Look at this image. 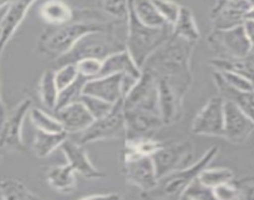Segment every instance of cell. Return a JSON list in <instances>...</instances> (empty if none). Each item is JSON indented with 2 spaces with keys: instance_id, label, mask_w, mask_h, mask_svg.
Returning a JSON list of instances; mask_svg holds the SVG:
<instances>
[{
  "instance_id": "6da1fadb",
  "label": "cell",
  "mask_w": 254,
  "mask_h": 200,
  "mask_svg": "<svg viewBox=\"0 0 254 200\" xmlns=\"http://www.w3.org/2000/svg\"><path fill=\"white\" fill-rule=\"evenodd\" d=\"M194 48L196 43L171 35L148 57L142 70H147L157 78H168L192 84L190 60Z\"/></svg>"
},
{
  "instance_id": "7a4b0ae2",
  "label": "cell",
  "mask_w": 254,
  "mask_h": 200,
  "mask_svg": "<svg viewBox=\"0 0 254 200\" xmlns=\"http://www.w3.org/2000/svg\"><path fill=\"white\" fill-rule=\"evenodd\" d=\"M114 30V23L96 19H74L65 25L54 26L46 30L39 39L38 50L40 54L53 60L65 57L72 50L77 41L94 31Z\"/></svg>"
},
{
  "instance_id": "3957f363",
  "label": "cell",
  "mask_w": 254,
  "mask_h": 200,
  "mask_svg": "<svg viewBox=\"0 0 254 200\" xmlns=\"http://www.w3.org/2000/svg\"><path fill=\"white\" fill-rule=\"evenodd\" d=\"M126 24L127 34L125 40L126 50L130 53L136 64L142 69L148 57L172 35V30L171 26L150 28L141 23L131 10Z\"/></svg>"
},
{
  "instance_id": "277c9868",
  "label": "cell",
  "mask_w": 254,
  "mask_h": 200,
  "mask_svg": "<svg viewBox=\"0 0 254 200\" xmlns=\"http://www.w3.org/2000/svg\"><path fill=\"white\" fill-rule=\"evenodd\" d=\"M219 148L218 146H212L207 152L203 153L198 160H194L193 163L183 169L176 170L166 177L161 178L158 180V184L152 192L147 193L146 197L151 198H177L180 199L182 193L185 192L186 188L193 182L194 179L199 177L202 170L209 167L212 160L218 155Z\"/></svg>"
},
{
  "instance_id": "5b68a950",
  "label": "cell",
  "mask_w": 254,
  "mask_h": 200,
  "mask_svg": "<svg viewBox=\"0 0 254 200\" xmlns=\"http://www.w3.org/2000/svg\"><path fill=\"white\" fill-rule=\"evenodd\" d=\"M124 49H126L125 41L115 35L114 30L94 31L80 39L69 54L56 60V65L59 67L66 63H76L82 58H97L104 60L112 53Z\"/></svg>"
},
{
  "instance_id": "8992f818",
  "label": "cell",
  "mask_w": 254,
  "mask_h": 200,
  "mask_svg": "<svg viewBox=\"0 0 254 200\" xmlns=\"http://www.w3.org/2000/svg\"><path fill=\"white\" fill-rule=\"evenodd\" d=\"M158 79V110L163 125H172L183 115V100L190 90V83L181 80L157 78Z\"/></svg>"
},
{
  "instance_id": "52a82bcc",
  "label": "cell",
  "mask_w": 254,
  "mask_h": 200,
  "mask_svg": "<svg viewBox=\"0 0 254 200\" xmlns=\"http://www.w3.org/2000/svg\"><path fill=\"white\" fill-rule=\"evenodd\" d=\"M216 58H244L252 54L251 41L244 24L231 29H213L207 39Z\"/></svg>"
},
{
  "instance_id": "ba28073f",
  "label": "cell",
  "mask_w": 254,
  "mask_h": 200,
  "mask_svg": "<svg viewBox=\"0 0 254 200\" xmlns=\"http://www.w3.org/2000/svg\"><path fill=\"white\" fill-rule=\"evenodd\" d=\"M125 134V109L124 99L114 104L110 113L95 119L91 125L80 133L79 143L82 145L94 143V141L112 140Z\"/></svg>"
},
{
  "instance_id": "9c48e42d",
  "label": "cell",
  "mask_w": 254,
  "mask_h": 200,
  "mask_svg": "<svg viewBox=\"0 0 254 200\" xmlns=\"http://www.w3.org/2000/svg\"><path fill=\"white\" fill-rule=\"evenodd\" d=\"M31 106V100L24 99L0 120V150L11 153H21L25 150L23 125Z\"/></svg>"
},
{
  "instance_id": "30bf717a",
  "label": "cell",
  "mask_w": 254,
  "mask_h": 200,
  "mask_svg": "<svg viewBox=\"0 0 254 200\" xmlns=\"http://www.w3.org/2000/svg\"><path fill=\"white\" fill-rule=\"evenodd\" d=\"M193 150V145L190 141L163 143L162 146L151 157L158 179L192 164Z\"/></svg>"
},
{
  "instance_id": "8fae6325",
  "label": "cell",
  "mask_w": 254,
  "mask_h": 200,
  "mask_svg": "<svg viewBox=\"0 0 254 200\" xmlns=\"http://www.w3.org/2000/svg\"><path fill=\"white\" fill-rule=\"evenodd\" d=\"M125 179L132 187L145 194L152 192L158 184L155 164L151 157L146 155H124Z\"/></svg>"
},
{
  "instance_id": "7c38bea8",
  "label": "cell",
  "mask_w": 254,
  "mask_h": 200,
  "mask_svg": "<svg viewBox=\"0 0 254 200\" xmlns=\"http://www.w3.org/2000/svg\"><path fill=\"white\" fill-rule=\"evenodd\" d=\"M224 99L214 95L203 105L192 121V133L196 135L223 138Z\"/></svg>"
},
{
  "instance_id": "4fadbf2b",
  "label": "cell",
  "mask_w": 254,
  "mask_h": 200,
  "mask_svg": "<svg viewBox=\"0 0 254 200\" xmlns=\"http://www.w3.org/2000/svg\"><path fill=\"white\" fill-rule=\"evenodd\" d=\"M158 79L147 70H142V75L131 92L124 98L125 109H147L158 111Z\"/></svg>"
},
{
  "instance_id": "5bb4252c",
  "label": "cell",
  "mask_w": 254,
  "mask_h": 200,
  "mask_svg": "<svg viewBox=\"0 0 254 200\" xmlns=\"http://www.w3.org/2000/svg\"><path fill=\"white\" fill-rule=\"evenodd\" d=\"M162 126L165 125L158 111L147 109H125L126 139L155 136Z\"/></svg>"
},
{
  "instance_id": "9a60e30c",
  "label": "cell",
  "mask_w": 254,
  "mask_h": 200,
  "mask_svg": "<svg viewBox=\"0 0 254 200\" xmlns=\"http://www.w3.org/2000/svg\"><path fill=\"white\" fill-rule=\"evenodd\" d=\"M254 133V123L231 100L224 99L223 138L229 143L241 145Z\"/></svg>"
},
{
  "instance_id": "2e32d148",
  "label": "cell",
  "mask_w": 254,
  "mask_h": 200,
  "mask_svg": "<svg viewBox=\"0 0 254 200\" xmlns=\"http://www.w3.org/2000/svg\"><path fill=\"white\" fill-rule=\"evenodd\" d=\"M60 149L65 159H66V163L75 170L76 174L81 175L86 180H100L106 177L104 172L97 169L92 164L84 145L80 144L79 141L70 140L67 138L64 141Z\"/></svg>"
},
{
  "instance_id": "e0dca14e",
  "label": "cell",
  "mask_w": 254,
  "mask_h": 200,
  "mask_svg": "<svg viewBox=\"0 0 254 200\" xmlns=\"http://www.w3.org/2000/svg\"><path fill=\"white\" fill-rule=\"evenodd\" d=\"M36 1L38 0H13L6 6L5 13L0 20V58Z\"/></svg>"
},
{
  "instance_id": "ac0fdd59",
  "label": "cell",
  "mask_w": 254,
  "mask_h": 200,
  "mask_svg": "<svg viewBox=\"0 0 254 200\" xmlns=\"http://www.w3.org/2000/svg\"><path fill=\"white\" fill-rule=\"evenodd\" d=\"M252 6L247 0H226L217 3L211 14L213 29H231L244 24Z\"/></svg>"
},
{
  "instance_id": "d6986e66",
  "label": "cell",
  "mask_w": 254,
  "mask_h": 200,
  "mask_svg": "<svg viewBox=\"0 0 254 200\" xmlns=\"http://www.w3.org/2000/svg\"><path fill=\"white\" fill-rule=\"evenodd\" d=\"M56 118L67 134H80L86 130L95 120L81 100L55 110Z\"/></svg>"
},
{
  "instance_id": "ffe728a7",
  "label": "cell",
  "mask_w": 254,
  "mask_h": 200,
  "mask_svg": "<svg viewBox=\"0 0 254 200\" xmlns=\"http://www.w3.org/2000/svg\"><path fill=\"white\" fill-rule=\"evenodd\" d=\"M122 74L104 75L94 79H87L82 89V94L91 95V97L100 98L109 103L115 104L122 98L121 90Z\"/></svg>"
},
{
  "instance_id": "44dd1931",
  "label": "cell",
  "mask_w": 254,
  "mask_h": 200,
  "mask_svg": "<svg viewBox=\"0 0 254 200\" xmlns=\"http://www.w3.org/2000/svg\"><path fill=\"white\" fill-rule=\"evenodd\" d=\"M115 74H127L133 75L136 78H141L142 69L138 67L127 52L126 49L120 50V52L112 53L109 57L102 60V69L100 77L104 75H115Z\"/></svg>"
},
{
  "instance_id": "7402d4cb",
  "label": "cell",
  "mask_w": 254,
  "mask_h": 200,
  "mask_svg": "<svg viewBox=\"0 0 254 200\" xmlns=\"http://www.w3.org/2000/svg\"><path fill=\"white\" fill-rule=\"evenodd\" d=\"M213 80L217 89H218V94L223 99L233 101L254 123V90L239 92V90L233 89V88L228 87L216 72L213 73Z\"/></svg>"
},
{
  "instance_id": "603a6c76",
  "label": "cell",
  "mask_w": 254,
  "mask_h": 200,
  "mask_svg": "<svg viewBox=\"0 0 254 200\" xmlns=\"http://www.w3.org/2000/svg\"><path fill=\"white\" fill-rule=\"evenodd\" d=\"M41 20L51 26H60L75 19V10L63 0H48L39 9Z\"/></svg>"
},
{
  "instance_id": "cb8c5ba5",
  "label": "cell",
  "mask_w": 254,
  "mask_h": 200,
  "mask_svg": "<svg viewBox=\"0 0 254 200\" xmlns=\"http://www.w3.org/2000/svg\"><path fill=\"white\" fill-rule=\"evenodd\" d=\"M46 182L51 189L63 194L72 193L77 187L76 173L67 163L49 168L46 173Z\"/></svg>"
},
{
  "instance_id": "d4e9b609",
  "label": "cell",
  "mask_w": 254,
  "mask_h": 200,
  "mask_svg": "<svg viewBox=\"0 0 254 200\" xmlns=\"http://www.w3.org/2000/svg\"><path fill=\"white\" fill-rule=\"evenodd\" d=\"M171 30H172V35L185 39L190 43L197 44V41L201 39V31L196 23L193 11L188 6H181L177 20L171 26Z\"/></svg>"
},
{
  "instance_id": "484cf974",
  "label": "cell",
  "mask_w": 254,
  "mask_h": 200,
  "mask_svg": "<svg viewBox=\"0 0 254 200\" xmlns=\"http://www.w3.org/2000/svg\"><path fill=\"white\" fill-rule=\"evenodd\" d=\"M211 67L216 72H223V70H229V72L238 73L243 75L247 79L251 80L254 85V55L251 54L244 58H213L209 62Z\"/></svg>"
},
{
  "instance_id": "4316f807",
  "label": "cell",
  "mask_w": 254,
  "mask_h": 200,
  "mask_svg": "<svg viewBox=\"0 0 254 200\" xmlns=\"http://www.w3.org/2000/svg\"><path fill=\"white\" fill-rule=\"evenodd\" d=\"M69 134L66 131H59V133H49V131L36 130L34 136L33 150L34 155L38 158H46L53 154L58 148H61L63 143L67 139Z\"/></svg>"
},
{
  "instance_id": "83f0119b",
  "label": "cell",
  "mask_w": 254,
  "mask_h": 200,
  "mask_svg": "<svg viewBox=\"0 0 254 200\" xmlns=\"http://www.w3.org/2000/svg\"><path fill=\"white\" fill-rule=\"evenodd\" d=\"M128 5H130V10L132 11L133 15L145 25L150 26V28L170 26L158 14L152 0H128Z\"/></svg>"
},
{
  "instance_id": "f1b7e54d",
  "label": "cell",
  "mask_w": 254,
  "mask_h": 200,
  "mask_svg": "<svg viewBox=\"0 0 254 200\" xmlns=\"http://www.w3.org/2000/svg\"><path fill=\"white\" fill-rule=\"evenodd\" d=\"M39 98L49 110H55L58 103L59 89L55 82V69H46L41 75L38 85Z\"/></svg>"
},
{
  "instance_id": "f546056e",
  "label": "cell",
  "mask_w": 254,
  "mask_h": 200,
  "mask_svg": "<svg viewBox=\"0 0 254 200\" xmlns=\"http://www.w3.org/2000/svg\"><path fill=\"white\" fill-rule=\"evenodd\" d=\"M39 195L18 179L0 180V200H35Z\"/></svg>"
},
{
  "instance_id": "4dcf8cb0",
  "label": "cell",
  "mask_w": 254,
  "mask_h": 200,
  "mask_svg": "<svg viewBox=\"0 0 254 200\" xmlns=\"http://www.w3.org/2000/svg\"><path fill=\"white\" fill-rule=\"evenodd\" d=\"M163 141L156 140L153 136L126 139L124 148V155H146L152 157L162 146Z\"/></svg>"
},
{
  "instance_id": "1f68e13d",
  "label": "cell",
  "mask_w": 254,
  "mask_h": 200,
  "mask_svg": "<svg viewBox=\"0 0 254 200\" xmlns=\"http://www.w3.org/2000/svg\"><path fill=\"white\" fill-rule=\"evenodd\" d=\"M29 118H30L31 123L35 126L36 130L49 131V133L65 131L56 116L50 115V114H48L46 111L41 110L39 108H33L31 106L30 110H29Z\"/></svg>"
},
{
  "instance_id": "d6a6232c",
  "label": "cell",
  "mask_w": 254,
  "mask_h": 200,
  "mask_svg": "<svg viewBox=\"0 0 254 200\" xmlns=\"http://www.w3.org/2000/svg\"><path fill=\"white\" fill-rule=\"evenodd\" d=\"M198 179L203 183L206 187L213 188L218 187V185L224 184V183H229L234 179V173L232 169L228 168H208L202 170L199 174Z\"/></svg>"
},
{
  "instance_id": "836d02e7",
  "label": "cell",
  "mask_w": 254,
  "mask_h": 200,
  "mask_svg": "<svg viewBox=\"0 0 254 200\" xmlns=\"http://www.w3.org/2000/svg\"><path fill=\"white\" fill-rule=\"evenodd\" d=\"M86 78L80 75L72 84H70L69 87L64 88L63 90H60V92H59L58 103H56L55 110L80 100V98H81L82 95V89H84V85L85 83H86Z\"/></svg>"
},
{
  "instance_id": "e575fe53",
  "label": "cell",
  "mask_w": 254,
  "mask_h": 200,
  "mask_svg": "<svg viewBox=\"0 0 254 200\" xmlns=\"http://www.w3.org/2000/svg\"><path fill=\"white\" fill-rule=\"evenodd\" d=\"M101 10L116 21H127L130 14L128 0H101Z\"/></svg>"
},
{
  "instance_id": "d590c367",
  "label": "cell",
  "mask_w": 254,
  "mask_h": 200,
  "mask_svg": "<svg viewBox=\"0 0 254 200\" xmlns=\"http://www.w3.org/2000/svg\"><path fill=\"white\" fill-rule=\"evenodd\" d=\"M79 77L80 74L77 72V67L75 63H66V64L59 65L58 69H55V82L59 92L72 84Z\"/></svg>"
},
{
  "instance_id": "8d00e7d4",
  "label": "cell",
  "mask_w": 254,
  "mask_h": 200,
  "mask_svg": "<svg viewBox=\"0 0 254 200\" xmlns=\"http://www.w3.org/2000/svg\"><path fill=\"white\" fill-rule=\"evenodd\" d=\"M180 199H190V200H212L214 199L213 190L206 187L201 180L197 178L190 183L185 192L182 193Z\"/></svg>"
},
{
  "instance_id": "74e56055",
  "label": "cell",
  "mask_w": 254,
  "mask_h": 200,
  "mask_svg": "<svg viewBox=\"0 0 254 200\" xmlns=\"http://www.w3.org/2000/svg\"><path fill=\"white\" fill-rule=\"evenodd\" d=\"M84 105L86 106L87 110L91 113V115L94 116V119H99L101 116L106 115L107 113H110V110L112 109L114 104L109 103L106 100L100 99V98L91 97V95L82 94L81 98H80Z\"/></svg>"
},
{
  "instance_id": "f35d334b",
  "label": "cell",
  "mask_w": 254,
  "mask_h": 200,
  "mask_svg": "<svg viewBox=\"0 0 254 200\" xmlns=\"http://www.w3.org/2000/svg\"><path fill=\"white\" fill-rule=\"evenodd\" d=\"M153 5L157 9L158 14L162 16L163 20L168 24L170 26H172L175 24V21L177 20V16L180 14L181 6L180 4H177L173 0H152Z\"/></svg>"
},
{
  "instance_id": "ab89813d",
  "label": "cell",
  "mask_w": 254,
  "mask_h": 200,
  "mask_svg": "<svg viewBox=\"0 0 254 200\" xmlns=\"http://www.w3.org/2000/svg\"><path fill=\"white\" fill-rule=\"evenodd\" d=\"M216 72V70H214ZM217 74L221 77V79L226 83L228 87L233 88V89L239 90V92H249V90H254L253 83L249 79H247L243 75L238 74V73L229 72V70H223V72H216Z\"/></svg>"
},
{
  "instance_id": "60d3db41",
  "label": "cell",
  "mask_w": 254,
  "mask_h": 200,
  "mask_svg": "<svg viewBox=\"0 0 254 200\" xmlns=\"http://www.w3.org/2000/svg\"><path fill=\"white\" fill-rule=\"evenodd\" d=\"M77 72L81 77L86 79H94V78L100 77L102 69V60L97 58H82L77 60L76 63Z\"/></svg>"
},
{
  "instance_id": "b9f144b4",
  "label": "cell",
  "mask_w": 254,
  "mask_h": 200,
  "mask_svg": "<svg viewBox=\"0 0 254 200\" xmlns=\"http://www.w3.org/2000/svg\"><path fill=\"white\" fill-rule=\"evenodd\" d=\"M234 180V179H233ZM233 180L229 183H224V184L218 185V187L213 188V195L214 199L217 200H234V199H241L239 198V192L237 189L236 184Z\"/></svg>"
},
{
  "instance_id": "7bdbcfd3",
  "label": "cell",
  "mask_w": 254,
  "mask_h": 200,
  "mask_svg": "<svg viewBox=\"0 0 254 200\" xmlns=\"http://www.w3.org/2000/svg\"><path fill=\"white\" fill-rule=\"evenodd\" d=\"M233 183L238 189L241 199H254V175L239 178L233 180Z\"/></svg>"
},
{
  "instance_id": "ee69618b",
  "label": "cell",
  "mask_w": 254,
  "mask_h": 200,
  "mask_svg": "<svg viewBox=\"0 0 254 200\" xmlns=\"http://www.w3.org/2000/svg\"><path fill=\"white\" fill-rule=\"evenodd\" d=\"M121 195L119 193H101V194L85 195L81 199H120Z\"/></svg>"
},
{
  "instance_id": "f6af8a7d",
  "label": "cell",
  "mask_w": 254,
  "mask_h": 200,
  "mask_svg": "<svg viewBox=\"0 0 254 200\" xmlns=\"http://www.w3.org/2000/svg\"><path fill=\"white\" fill-rule=\"evenodd\" d=\"M244 28H246L247 35H248L249 41H251L252 54H254V21L253 20H246L244 21Z\"/></svg>"
},
{
  "instance_id": "bcb514c9",
  "label": "cell",
  "mask_w": 254,
  "mask_h": 200,
  "mask_svg": "<svg viewBox=\"0 0 254 200\" xmlns=\"http://www.w3.org/2000/svg\"><path fill=\"white\" fill-rule=\"evenodd\" d=\"M6 110H5V105H4L3 98H1V94H0V120L5 116Z\"/></svg>"
},
{
  "instance_id": "7dc6e473",
  "label": "cell",
  "mask_w": 254,
  "mask_h": 200,
  "mask_svg": "<svg viewBox=\"0 0 254 200\" xmlns=\"http://www.w3.org/2000/svg\"><path fill=\"white\" fill-rule=\"evenodd\" d=\"M11 1H13V0H0V10L3 8H6Z\"/></svg>"
},
{
  "instance_id": "c3c4849f",
  "label": "cell",
  "mask_w": 254,
  "mask_h": 200,
  "mask_svg": "<svg viewBox=\"0 0 254 200\" xmlns=\"http://www.w3.org/2000/svg\"><path fill=\"white\" fill-rule=\"evenodd\" d=\"M246 20H253L254 21V6H253V8H251V10L248 11Z\"/></svg>"
},
{
  "instance_id": "681fc988",
  "label": "cell",
  "mask_w": 254,
  "mask_h": 200,
  "mask_svg": "<svg viewBox=\"0 0 254 200\" xmlns=\"http://www.w3.org/2000/svg\"><path fill=\"white\" fill-rule=\"evenodd\" d=\"M247 3H248L249 5L252 6V8H253V6H254V0H247Z\"/></svg>"
},
{
  "instance_id": "f907efd6",
  "label": "cell",
  "mask_w": 254,
  "mask_h": 200,
  "mask_svg": "<svg viewBox=\"0 0 254 200\" xmlns=\"http://www.w3.org/2000/svg\"><path fill=\"white\" fill-rule=\"evenodd\" d=\"M214 1H216L217 4V3H222V1H226V0H214Z\"/></svg>"
},
{
  "instance_id": "816d5d0a",
  "label": "cell",
  "mask_w": 254,
  "mask_h": 200,
  "mask_svg": "<svg viewBox=\"0 0 254 200\" xmlns=\"http://www.w3.org/2000/svg\"><path fill=\"white\" fill-rule=\"evenodd\" d=\"M3 163V158H1V155H0V164Z\"/></svg>"
},
{
  "instance_id": "f5cc1de1",
  "label": "cell",
  "mask_w": 254,
  "mask_h": 200,
  "mask_svg": "<svg viewBox=\"0 0 254 200\" xmlns=\"http://www.w3.org/2000/svg\"><path fill=\"white\" fill-rule=\"evenodd\" d=\"M253 55H254V54H253Z\"/></svg>"
}]
</instances>
